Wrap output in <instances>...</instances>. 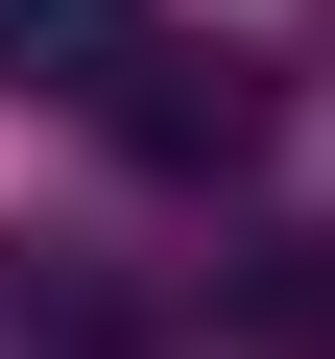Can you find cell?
I'll return each mask as SVG.
<instances>
[{
    "instance_id": "cell-2",
    "label": "cell",
    "mask_w": 335,
    "mask_h": 359,
    "mask_svg": "<svg viewBox=\"0 0 335 359\" xmlns=\"http://www.w3.org/2000/svg\"><path fill=\"white\" fill-rule=\"evenodd\" d=\"M0 48H48L72 96H120V48H144V0H0Z\"/></svg>"
},
{
    "instance_id": "cell-1",
    "label": "cell",
    "mask_w": 335,
    "mask_h": 359,
    "mask_svg": "<svg viewBox=\"0 0 335 359\" xmlns=\"http://www.w3.org/2000/svg\"><path fill=\"white\" fill-rule=\"evenodd\" d=\"M96 120H120L144 168H240V144H264V72H240V48H192V25H144Z\"/></svg>"
}]
</instances>
